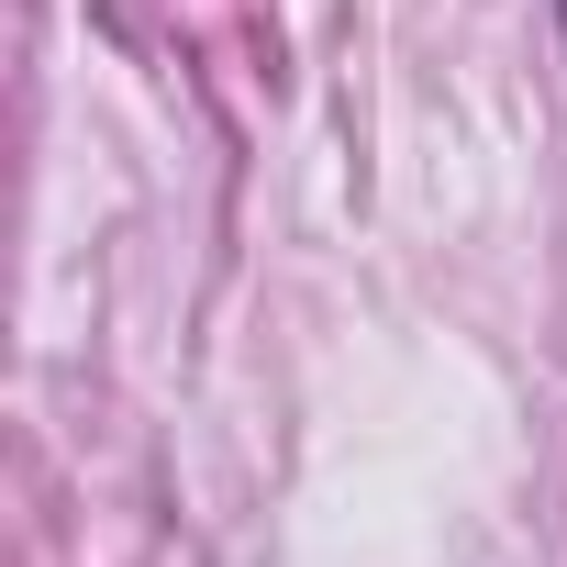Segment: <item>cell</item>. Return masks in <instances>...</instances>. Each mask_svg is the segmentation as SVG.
Wrapping results in <instances>:
<instances>
[{"label":"cell","instance_id":"1","mask_svg":"<svg viewBox=\"0 0 567 567\" xmlns=\"http://www.w3.org/2000/svg\"><path fill=\"white\" fill-rule=\"evenodd\" d=\"M545 12H556V45H567V0H545Z\"/></svg>","mask_w":567,"mask_h":567}]
</instances>
